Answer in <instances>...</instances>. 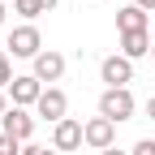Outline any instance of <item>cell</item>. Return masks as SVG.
<instances>
[{
	"instance_id": "obj_1",
	"label": "cell",
	"mask_w": 155,
	"mask_h": 155,
	"mask_svg": "<svg viewBox=\"0 0 155 155\" xmlns=\"http://www.w3.org/2000/svg\"><path fill=\"white\" fill-rule=\"evenodd\" d=\"M134 112H138V104H134V95H129V86H121V91H104V95H99V116H108L112 125H121V121H129Z\"/></svg>"
},
{
	"instance_id": "obj_2",
	"label": "cell",
	"mask_w": 155,
	"mask_h": 155,
	"mask_svg": "<svg viewBox=\"0 0 155 155\" xmlns=\"http://www.w3.org/2000/svg\"><path fill=\"white\" fill-rule=\"evenodd\" d=\"M5 52H9V56H22V61H35V56L43 52V35H39V26H35V22H26V26H17V30L9 35V43H5Z\"/></svg>"
},
{
	"instance_id": "obj_3",
	"label": "cell",
	"mask_w": 155,
	"mask_h": 155,
	"mask_svg": "<svg viewBox=\"0 0 155 155\" xmlns=\"http://www.w3.org/2000/svg\"><path fill=\"white\" fill-rule=\"evenodd\" d=\"M35 116H39V121L61 125L65 116H69V99H65V91H61V86H48L43 95H39V104H35Z\"/></svg>"
},
{
	"instance_id": "obj_4",
	"label": "cell",
	"mask_w": 155,
	"mask_h": 155,
	"mask_svg": "<svg viewBox=\"0 0 155 155\" xmlns=\"http://www.w3.org/2000/svg\"><path fill=\"white\" fill-rule=\"evenodd\" d=\"M99 78L108 82V91H121L134 82V61L129 56H104L99 61Z\"/></svg>"
},
{
	"instance_id": "obj_5",
	"label": "cell",
	"mask_w": 155,
	"mask_h": 155,
	"mask_svg": "<svg viewBox=\"0 0 155 155\" xmlns=\"http://www.w3.org/2000/svg\"><path fill=\"white\" fill-rule=\"evenodd\" d=\"M52 147H56V151H78V147H86V125L73 121V116H65L61 125H52Z\"/></svg>"
},
{
	"instance_id": "obj_6",
	"label": "cell",
	"mask_w": 155,
	"mask_h": 155,
	"mask_svg": "<svg viewBox=\"0 0 155 155\" xmlns=\"http://www.w3.org/2000/svg\"><path fill=\"white\" fill-rule=\"evenodd\" d=\"M0 134H9V138H17V142H30V134H35V116L26 112V108H9L5 116H0Z\"/></svg>"
},
{
	"instance_id": "obj_7",
	"label": "cell",
	"mask_w": 155,
	"mask_h": 155,
	"mask_svg": "<svg viewBox=\"0 0 155 155\" xmlns=\"http://www.w3.org/2000/svg\"><path fill=\"white\" fill-rule=\"evenodd\" d=\"M43 91H48V86L39 82L35 73H22V78H13V86H9V99H13V108H35Z\"/></svg>"
},
{
	"instance_id": "obj_8",
	"label": "cell",
	"mask_w": 155,
	"mask_h": 155,
	"mask_svg": "<svg viewBox=\"0 0 155 155\" xmlns=\"http://www.w3.org/2000/svg\"><path fill=\"white\" fill-rule=\"evenodd\" d=\"M86 147H91V151L116 147V125L108 121V116H91V121H86Z\"/></svg>"
},
{
	"instance_id": "obj_9",
	"label": "cell",
	"mask_w": 155,
	"mask_h": 155,
	"mask_svg": "<svg viewBox=\"0 0 155 155\" xmlns=\"http://www.w3.org/2000/svg\"><path fill=\"white\" fill-rule=\"evenodd\" d=\"M35 78H39V82H61V78H65V56L61 52H39L35 56Z\"/></svg>"
},
{
	"instance_id": "obj_10",
	"label": "cell",
	"mask_w": 155,
	"mask_h": 155,
	"mask_svg": "<svg viewBox=\"0 0 155 155\" xmlns=\"http://www.w3.org/2000/svg\"><path fill=\"white\" fill-rule=\"evenodd\" d=\"M151 30H134V35H121V56H129V61H138V56L151 52Z\"/></svg>"
},
{
	"instance_id": "obj_11",
	"label": "cell",
	"mask_w": 155,
	"mask_h": 155,
	"mask_svg": "<svg viewBox=\"0 0 155 155\" xmlns=\"http://www.w3.org/2000/svg\"><path fill=\"white\" fill-rule=\"evenodd\" d=\"M116 30H121V35L147 30V13H142L138 5H125V9H116Z\"/></svg>"
},
{
	"instance_id": "obj_12",
	"label": "cell",
	"mask_w": 155,
	"mask_h": 155,
	"mask_svg": "<svg viewBox=\"0 0 155 155\" xmlns=\"http://www.w3.org/2000/svg\"><path fill=\"white\" fill-rule=\"evenodd\" d=\"M13 13H17V17H26V22H35V17H43V13H48V5H43V0H13Z\"/></svg>"
},
{
	"instance_id": "obj_13",
	"label": "cell",
	"mask_w": 155,
	"mask_h": 155,
	"mask_svg": "<svg viewBox=\"0 0 155 155\" xmlns=\"http://www.w3.org/2000/svg\"><path fill=\"white\" fill-rule=\"evenodd\" d=\"M13 86V61H9V52L0 48V91H9Z\"/></svg>"
},
{
	"instance_id": "obj_14",
	"label": "cell",
	"mask_w": 155,
	"mask_h": 155,
	"mask_svg": "<svg viewBox=\"0 0 155 155\" xmlns=\"http://www.w3.org/2000/svg\"><path fill=\"white\" fill-rule=\"evenodd\" d=\"M0 155H22V142L9 138V134H0Z\"/></svg>"
},
{
	"instance_id": "obj_15",
	"label": "cell",
	"mask_w": 155,
	"mask_h": 155,
	"mask_svg": "<svg viewBox=\"0 0 155 155\" xmlns=\"http://www.w3.org/2000/svg\"><path fill=\"white\" fill-rule=\"evenodd\" d=\"M22 155H61V151H56V147H39V142H26V147H22Z\"/></svg>"
},
{
	"instance_id": "obj_16",
	"label": "cell",
	"mask_w": 155,
	"mask_h": 155,
	"mask_svg": "<svg viewBox=\"0 0 155 155\" xmlns=\"http://www.w3.org/2000/svg\"><path fill=\"white\" fill-rule=\"evenodd\" d=\"M129 155H155V138H142V142H138V147H134Z\"/></svg>"
},
{
	"instance_id": "obj_17",
	"label": "cell",
	"mask_w": 155,
	"mask_h": 155,
	"mask_svg": "<svg viewBox=\"0 0 155 155\" xmlns=\"http://www.w3.org/2000/svg\"><path fill=\"white\" fill-rule=\"evenodd\" d=\"M134 5H138L142 13H151V9H155V0H134Z\"/></svg>"
},
{
	"instance_id": "obj_18",
	"label": "cell",
	"mask_w": 155,
	"mask_h": 155,
	"mask_svg": "<svg viewBox=\"0 0 155 155\" xmlns=\"http://www.w3.org/2000/svg\"><path fill=\"white\" fill-rule=\"evenodd\" d=\"M5 112H9V95L0 91V116H5Z\"/></svg>"
},
{
	"instance_id": "obj_19",
	"label": "cell",
	"mask_w": 155,
	"mask_h": 155,
	"mask_svg": "<svg viewBox=\"0 0 155 155\" xmlns=\"http://www.w3.org/2000/svg\"><path fill=\"white\" fill-rule=\"evenodd\" d=\"M147 116H151V121H155V95H151V99H147Z\"/></svg>"
},
{
	"instance_id": "obj_20",
	"label": "cell",
	"mask_w": 155,
	"mask_h": 155,
	"mask_svg": "<svg viewBox=\"0 0 155 155\" xmlns=\"http://www.w3.org/2000/svg\"><path fill=\"white\" fill-rule=\"evenodd\" d=\"M99 155H129V151H116V147H108V151H99Z\"/></svg>"
},
{
	"instance_id": "obj_21",
	"label": "cell",
	"mask_w": 155,
	"mask_h": 155,
	"mask_svg": "<svg viewBox=\"0 0 155 155\" xmlns=\"http://www.w3.org/2000/svg\"><path fill=\"white\" fill-rule=\"evenodd\" d=\"M5 13H9V5H5V0H0V26H5Z\"/></svg>"
},
{
	"instance_id": "obj_22",
	"label": "cell",
	"mask_w": 155,
	"mask_h": 155,
	"mask_svg": "<svg viewBox=\"0 0 155 155\" xmlns=\"http://www.w3.org/2000/svg\"><path fill=\"white\" fill-rule=\"evenodd\" d=\"M43 5H48V9H56V0H43Z\"/></svg>"
},
{
	"instance_id": "obj_23",
	"label": "cell",
	"mask_w": 155,
	"mask_h": 155,
	"mask_svg": "<svg viewBox=\"0 0 155 155\" xmlns=\"http://www.w3.org/2000/svg\"><path fill=\"white\" fill-rule=\"evenodd\" d=\"M151 61H155V43H151Z\"/></svg>"
}]
</instances>
